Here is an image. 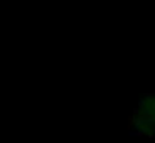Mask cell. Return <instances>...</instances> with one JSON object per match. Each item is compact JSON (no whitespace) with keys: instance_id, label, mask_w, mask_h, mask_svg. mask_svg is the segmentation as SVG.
I'll return each instance as SVG.
<instances>
[{"instance_id":"obj_1","label":"cell","mask_w":155,"mask_h":143,"mask_svg":"<svg viewBox=\"0 0 155 143\" xmlns=\"http://www.w3.org/2000/svg\"><path fill=\"white\" fill-rule=\"evenodd\" d=\"M130 130L135 135L153 138L155 136V122L137 110V112L130 116Z\"/></svg>"},{"instance_id":"obj_2","label":"cell","mask_w":155,"mask_h":143,"mask_svg":"<svg viewBox=\"0 0 155 143\" xmlns=\"http://www.w3.org/2000/svg\"><path fill=\"white\" fill-rule=\"evenodd\" d=\"M138 112H142L155 122V93H148V95L142 96V100L138 102Z\"/></svg>"}]
</instances>
